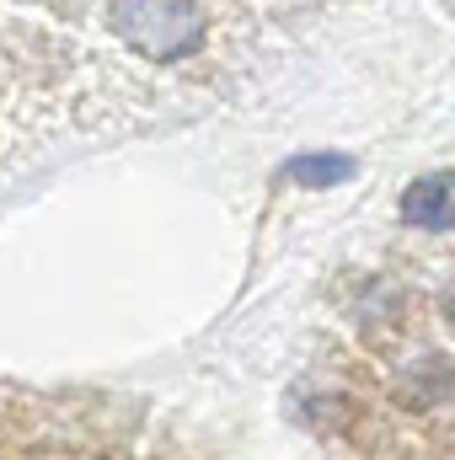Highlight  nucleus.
Returning <instances> with one entry per match:
<instances>
[{"label":"nucleus","instance_id":"obj_1","mask_svg":"<svg viewBox=\"0 0 455 460\" xmlns=\"http://www.w3.org/2000/svg\"><path fill=\"white\" fill-rule=\"evenodd\" d=\"M113 27L150 59H183L199 49V5L193 0H113Z\"/></svg>","mask_w":455,"mask_h":460},{"label":"nucleus","instance_id":"obj_2","mask_svg":"<svg viewBox=\"0 0 455 460\" xmlns=\"http://www.w3.org/2000/svg\"><path fill=\"white\" fill-rule=\"evenodd\" d=\"M402 215L418 230H455V172L418 177V182L402 193Z\"/></svg>","mask_w":455,"mask_h":460},{"label":"nucleus","instance_id":"obj_3","mask_svg":"<svg viewBox=\"0 0 455 460\" xmlns=\"http://www.w3.org/2000/svg\"><path fill=\"white\" fill-rule=\"evenodd\" d=\"M284 172H290V182H306V188H327V182H343L353 166H348L343 155H300V161H290Z\"/></svg>","mask_w":455,"mask_h":460}]
</instances>
